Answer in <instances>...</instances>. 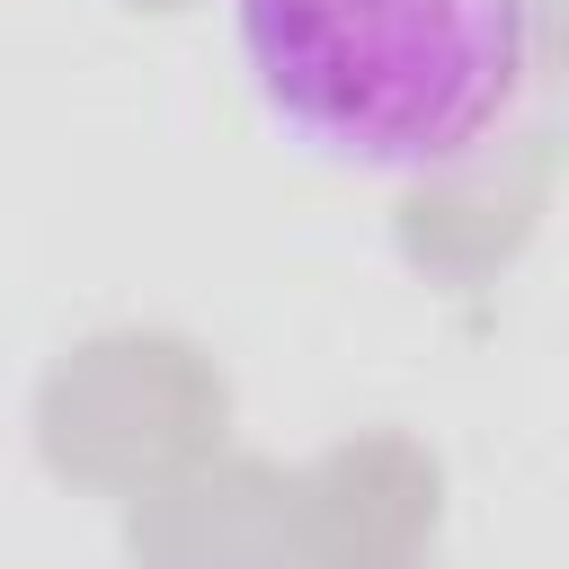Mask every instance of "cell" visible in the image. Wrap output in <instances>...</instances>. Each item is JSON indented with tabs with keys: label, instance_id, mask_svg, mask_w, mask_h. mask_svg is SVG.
I'll use <instances>...</instances> for the list:
<instances>
[{
	"label": "cell",
	"instance_id": "6da1fadb",
	"mask_svg": "<svg viewBox=\"0 0 569 569\" xmlns=\"http://www.w3.org/2000/svg\"><path fill=\"white\" fill-rule=\"evenodd\" d=\"M258 124L373 187L489 160L542 80V0H222Z\"/></svg>",
	"mask_w": 569,
	"mask_h": 569
}]
</instances>
